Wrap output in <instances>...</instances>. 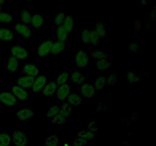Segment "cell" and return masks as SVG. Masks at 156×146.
Here are the masks:
<instances>
[{
  "mask_svg": "<svg viewBox=\"0 0 156 146\" xmlns=\"http://www.w3.org/2000/svg\"><path fill=\"white\" fill-rule=\"evenodd\" d=\"M98 125L96 121L93 120L86 127L79 131L75 135L72 146H85L90 141H92L97 136Z\"/></svg>",
  "mask_w": 156,
  "mask_h": 146,
  "instance_id": "1",
  "label": "cell"
},
{
  "mask_svg": "<svg viewBox=\"0 0 156 146\" xmlns=\"http://www.w3.org/2000/svg\"><path fill=\"white\" fill-rule=\"evenodd\" d=\"M73 107L69 105L66 102H62L60 105V110L59 112L53 117L49 120V123L51 126H61L66 123V120L69 117L73 116Z\"/></svg>",
  "mask_w": 156,
  "mask_h": 146,
  "instance_id": "2",
  "label": "cell"
},
{
  "mask_svg": "<svg viewBox=\"0 0 156 146\" xmlns=\"http://www.w3.org/2000/svg\"><path fill=\"white\" fill-rule=\"evenodd\" d=\"M79 41L83 44H91L94 47H97L101 43V40L93 29L84 28L79 31Z\"/></svg>",
  "mask_w": 156,
  "mask_h": 146,
  "instance_id": "3",
  "label": "cell"
},
{
  "mask_svg": "<svg viewBox=\"0 0 156 146\" xmlns=\"http://www.w3.org/2000/svg\"><path fill=\"white\" fill-rule=\"evenodd\" d=\"M53 39H46L40 41L35 47V54L39 58H44L50 56L52 47L54 43Z\"/></svg>",
  "mask_w": 156,
  "mask_h": 146,
  "instance_id": "4",
  "label": "cell"
},
{
  "mask_svg": "<svg viewBox=\"0 0 156 146\" xmlns=\"http://www.w3.org/2000/svg\"><path fill=\"white\" fill-rule=\"evenodd\" d=\"M14 30L21 38L32 39L34 37V30L30 25L24 24L20 21H15L14 23Z\"/></svg>",
  "mask_w": 156,
  "mask_h": 146,
  "instance_id": "5",
  "label": "cell"
},
{
  "mask_svg": "<svg viewBox=\"0 0 156 146\" xmlns=\"http://www.w3.org/2000/svg\"><path fill=\"white\" fill-rule=\"evenodd\" d=\"M90 56L88 52L83 50H79L74 53V63L77 68H85L88 66Z\"/></svg>",
  "mask_w": 156,
  "mask_h": 146,
  "instance_id": "6",
  "label": "cell"
},
{
  "mask_svg": "<svg viewBox=\"0 0 156 146\" xmlns=\"http://www.w3.org/2000/svg\"><path fill=\"white\" fill-rule=\"evenodd\" d=\"M0 104L6 107H13L19 104V101L11 91H0Z\"/></svg>",
  "mask_w": 156,
  "mask_h": 146,
  "instance_id": "7",
  "label": "cell"
},
{
  "mask_svg": "<svg viewBox=\"0 0 156 146\" xmlns=\"http://www.w3.org/2000/svg\"><path fill=\"white\" fill-rule=\"evenodd\" d=\"M10 52L11 56L16 58L19 61L25 60V59H28L30 56L29 50L24 46H21L20 44H15V45L12 46Z\"/></svg>",
  "mask_w": 156,
  "mask_h": 146,
  "instance_id": "8",
  "label": "cell"
},
{
  "mask_svg": "<svg viewBox=\"0 0 156 146\" xmlns=\"http://www.w3.org/2000/svg\"><path fill=\"white\" fill-rule=\"evenodd\" d=\"M35 112L30 107H22L15 111V118L18 122H26L34 118Z\"/></svg>",
  "mask_w": 156,
  "mask_h": 146,
  "instance_id": "9",
  "label": "cell"
},
{
  "mask_svg": "<svg viewBox=\"0 0 156 146\" xmlns=\"http://www.w3.org/2000/svg\"><path fill=\"white\" fill-rule=\"evenodd\" d=\"M12 142L15 146H28L30 140L24 132L20 130L15 131L11 135Z\"/></svg>",
  "mask_w": 156,
  "mask_h": 146,
  "instance_id": "10",
  "label": "cell"
},
{
  "mask_svg": "<svg viewBox=\"0 0 156 146\" xmlns=\"http://www.w3.org/2000/svg\"><path fill=\"white\" fill-rule=\"evenodd\" d=\"M15 40V32L9 27H0V42L3 43H12Z\"/></svg>",
  "mask_w": 156,
  "mask_h": 146,
  "instance_id": "11",
  "label": "cell"
},
{
  "mask_svg": "<svg viewBox=\"0 0 156 146\" xmlns=\"http://www.w3.org/2000/svg\"><path fill=\"white\" fill-rule=\"evenodd\" d=\"M49 80H50V76L47 73L40 75L37 77L35 78L33 86H32L30 91L32 92H41L43 88L47 85Z\"/></svg>",
  "mask_w": 156,
  "mask_h": 146,
  "instance_id": "12",
  "label": "cell"
},
{
  "mask_svg": "<svg viewBox=\"0 0 156 146\" xmlns=\"http://www.w3.org/2000/svg\"><path fill=\"white\" fill-rule=\"evenodd\" d=\"M11 92L16 97L19 103L20 102L27 101L29 100V97H30V94H29L28 91L18 86L16 84L11 85Z\"/></svg>",
  "mask_w": 156,
  "mask_h": 146,
  "instance_id": "13",
  "label": "cell"
},
{
  "mask_svg": "<svg viewBox=\"0 0 156 146\" xmlns=\"http://www.w3.org/2000/svg\"><path fill=\"white\" fill-rule=\"evenodd\" d=\"M20 72L23 75L30 76V77L36 78L40 75V68L37 64L34 63H26L21 65Z\"/></svg>",
  "mask_w": 156,
  "mask_h": 146,
  "instance_id": "14",
  "label": "cell"
},
{
  "mask_svg": "<svg viewBox=\"0 0 156 146\" xmlns=\"http://www.w3.org/2000/svg\"><path fill=\"white\" fill-rule=\"evenodd\" d=\"M72 92H73V91H72V87L71 85H70V84H64V85H60V86L58 87L54 97H56V99H57L58 100H59V101L64 102L66 101L67 97H69V95Z\"/></svg>",
  "mask_w": 156,
  "mask_h": 146,
  "instance_id": "15",
  "label": "cell"
},
{
  "mask_svg": "<svg viewBox=\"0 0 156 146\" xmlns=\"http://www.w3.org/2000/svg\"><path fill=\"white\" fill-rule=\"evenodd\" d=\"M79 93L82 97H85V98L88 99L94 97L98 93L93 85L86 83V82H85L79 87Z\"/></svg>",
  "mask_w": 156,
  "mask_h": 146,
  "instance_id": "16",
  "label": "cell"
},
{
  "mask_svg": "<svg viewBox=\"0 0 156 146\" xmlns=\"http://www.w3.org/2000/svg\"><path fill=\"white\" fill-rule=\"evenodd\" d=\"M21 64L20 61L16 58L10 56L5 61V71L7 72L15 73L20 71Z\"/></svg>",
  "mask_w": 156,
  "mask_h": 146,
  "instance_id": "17",
  "label": "cell"
},
{
  "mask_svg": "<svg viewBox=\"0 0 156 146\" xmlns=\"http://www.w3.org/2000/svg\"><path fill=\"white\" fill-rule=\"evenodd\" d=\"M87 77H88V75H87L86 73L81 72L79 71H74L69 76V82L72 85L80 86L81 85L85 83V81L87 80Z\"/></svg>",
  "mask_w": 156,
  "mask_h": 146,
  "instance_id": "18",
  "label": "cell"
},
{
  "mask_svg": "<svg viewBox=\"0 0 156 146\" xmlns=\"http://www.w3.org/2000/svg\"><path fill=\"white\" fill-rule=\"evenodd\" d=\"M93 30H94L96 33L98 34V36L100 37V39L103 40L105 39V37L108 35V28H107L106 25L104 24L101 21H94V23H93Z\"/></svg>",
  "mask_w": 156,
  "mask_h": 146,
  "instance_id": "19",
  "label": "cell"
},
{
  "mask_svg": "<svg viewBox=\"0 0 156 146\" xmlns=\"http://www.w3.org/2000/svg\"><path fill=\"white\" fill-rule=\"evenodd\" d=\"M34 79L35 78L34 77H30V76L27 75H21L17 80L16 85L28 91V90L31 89L34 82Z\"/></svg>",
  "mask_w": 156,
  "mask_h": 146,
  "instance_id": "20",
  "label": "cell"
},
{
  "mask_svg": "<svg viewBox=\"0 0 156 146\" xmlns=\"http://www.w3.org/2000/svg\"><path fill=\"white\" fill-rule=\"evenodd\" d=\"M66 103L71 106H79L83 103V97L79 93L72 92L66 100Z\"/></svg>",
  "mask_w": 156,
  "mask_h": 146,
  "instance_id": "21",
  "label": "cell"
},
{
  "mask_svg": "<svg viewBox=\"0 0 156 146\" xmlns=\"http://www.w3.org/2000/svg\"><path fill=\"white\" fill-rule=\"evenodd\" d=\"M67 48L66 42H62V41H55L52 47L51 51H50V56H57L59 55L64 53Z\"/></svg>",
  "mask_w": 156,
  "mask_h": 146,
  "instance_id": "22",
  "label": "cell"
},
{
  "mask_svg": "<svg viewBox=\"0 0 156 146\" xmlns=\"http://www.w3.org/2000/svg\"><path fill=\"white\" fill-rule=\"evenodd\" d=\"M93 86L95 88L97 92H101L105 88H107V78L106 75L103 74H100L94 78Z\"/></svg>",
  "mask_w": 156,
  "mask_h": 146,
  "instance_id": "23",
  "label": "cell"
},
{
  "mask_svg": "<svg viewBox=\"0 0 156 146\" xmlns=\"http://www.w3.org/2000/svg\"><path fill=\"white\" fill-rule=\"evenodd\" d=\"M94 66L96 70L99 72H105L108 71L110 68H112L113 63L111 61L108 59H103V60H97L94 62Z\"/></svg>",
  "mask_w": 156,
  "mask_h": 146,
  "instance_id": "24",
  "label": "cell"
},
{
  "mask_svg": "<svg viewBox=\"0 0 156 146\" xmlns=\"http://www.w3.org/2000/svg\"><path fill=\"white\" fill-rule=\"evenodd\" d=\"M30 25L34 29H41L44 27V17L41 14H34L31 15Z\"/></svg>",
  "mask_w": 156,
  "mask_h": 146,
  "instance_id": "25",
  "label": "cell"
},
{
  "mask_svg": "<svg viewBox=\"0 0 156 146\" xmlns=\"http://www.w3.org/2000/svg\"><path fill=\"white\" fill-rule=\"evenodd\" d=\"M57 88L58 85L56 83V82L55 81H51V82H49L47 85L43 88L41 93L45 97H51V96L55 95Z\"/></svg>",
  "mask_w": 156,
  "mask_h": 146,
  "instance_id": "26",
  "label": "cell"
},
{
  "mask_svg": "<svg viewBox=\"0 0 156 146\" xmlns=\"http://www.w3.org/2000/svg\"><path fill=\"white\" fill-rule=\"evenodd\" d=\"M59 134L56 132H51L44 137V146H59Z\"/></svg>",
  "mask_w": 156,
  "mask_h": 146,
  "instance_id": "27",
  "label": "cell"
},
{
  "mask_svg": "<svg viewBox=\"0 0 156 146\" xmlns=\"http://www.w3.org/2000/svg\"><path fill=\"white\" fill-rule=\"evenodd\" d=\"M55 36L58 41H62V42H66L68 40L69 33L66 30L63 26L61 25L59 27H55Z\"/></svg>",
  "mask_w": 156,
  "mask_h": 146,
  "instance_id": "28",
  "label": "cell"
},
{
  "mask_svg": "<svg viewBox=\"0 0 156 146\" xmlns=\"http://www.w3.org/2000/svg\"><path fill=\"white\" fill-rule=\"evenodd\" d=\"M15 21V15L11 14L10 12H6L5 10L0 12V24H14Z\"/></svg>",
  "mask_w": 156,
  "mask_h": 146,
  "instance_id": "29",
  "label": "cell"
},
{
  "mask_svg": "<svg viewBox=\"0 0 156 146\" xmlns=\"http://www.w3.org/2000/svg\"><path fill=\"white\" fill-rule=\"evenodd\" d=\"M60 110V105L58 103H54L53 105H50L48 107H47L44 111V116L45 117L48 118L49 120L54 117Z\"/></svg>",
  "mask_w": 156,
  "mask_h": 146,
  "instance_id": "30",
  "label": "cell"
},
{
  "mask_svg": "<svg viewBox=\"0 0 156 146\" xmlns=\"http://www.w3.org/2000/svg\"><path fill=\"white\" fill-rule=\"evenodd\" d=\"M90 55L91 57L94 58L97 60H103V59H108L109 55L107 51L104 50H98V49H94L90 52Z\"/></svg>",
  "mask_w": 156,
  "mask_h": 146,
  "instance_id": "31",
  "label": "cell"
},
{
  "mask_svg": "<svg viewBox=\"0 0 156 146\" xmlns=\"http://www.w3.org/2000/svg\"><path fill=\"white\" fill-rule=\"evenodd\" d=\"M69 73L68 70H64L62 72H61L60 74L56 76L55 82L59 87L60 85H64V84L69 83Z\"/></svg>",
  "mask_w": 156,
  "mask_h": 146,
  "instance_id": "32",
  "label": "cell"
},
{
  "mask_svg": "<svg viewBox=\"0 0 156 146\" xmlns=\"http://www.w3.org/2000/svg\"><path fill=\"white\" fill-rule=\"evenodd\" d=\"M64 28L66 29L67 32L69 33H72L73 31V29H74V20H73V17L71 15H66V16L65 20H64V22L62 24Z\"/></svg>",
  "mask_w": 156,
  "mask_h": 146,
  "instance_id": "33",
  "label": "cell"
},
{
  "mask_svg": "<svg viewBox=\"0 0 156 146\" xmlns=\"http://www.w3.org/2000/svg\"><path fill=\"white\" fill-rule=\"evenodd\" d=\"M31 14L27 10L20 11V21L27 25H30V19H31Z\"/></svg>",
  "mask_w": 156,
  "mask_h": 146,
  "instance_id": "34",
  "label": "cell"
},
{
  "mask_svg": "<svg viewBox=\"0 0 156 146\" xmlns=\"http://www.w3.org/2000/svg\"><path fill=\"white\" fill-rule=\"evenodd\" d=\"M12 143V137L8 132L0 133V146H10Z\"/></svg>",
  "mask_w": 156,
  "mask_h": 146,
  "instance_id": "35",
  "label": "cell"
},
{
  "mask_svg": "<svg viewBox=\"0 0 156 146\" xmlns=\"http://www.w3.org/2000/svg\"><path fill=\"white\" fill-rule=\"evenodd\" d=\"M66 15L63 12H59V13H57L56 15H55V18H54L55 27H59V26L62 25V24H63L64 22V20H65L66 18Z\"/></svg>",
  "mask_w": 156,
  "mask_h": 146,
  "instance_id": "36",
  "label": "cell"
},
{
  "mask_svg": "<svg viewBox=\"0 0 156 146\" xmlns=\"http://www.w3.org/2000/svg\"><path fill=\"white\" fill-rule=\"evenodd\" d=\"M107 78V87H113L114 85H117V78L116 75L110 74L106 75Z\"/></svg>",
  "mask_w": 156,
  "mask_h": 146,
  "instance_id": "37",
  "label": "cell"
},
{
  "mask_svg": "<svg viewBox=\"0 0 156 146\" xmlns=\"http://www.w3.org/2000/svg\"><path fill=\"white\" fill-rule=\"evenodd\" d=\"M140 78L139 76H137L133 71H132L131 70H128L127 71V82L128 83L133 84L136 83V82H140Z\"/></svg>",
  "mask_w": 156,
  "mask_h": 146,
  "instance_id": "38",
  "label": "cell"
},
{
  "mask_svg": "<svg viewBox=\"0 0 156 146\" xmlns=\"http://www.w3.org/2000/svg\"><path fill=\"white\" fill-rule=\"evenodd\" d=\"M127 50L128 51L130 52L131 53H136L137 52L140 50V46H139L136 43L133 42L128 45Z\"/></svg>",
  "mask_w": 156,
  "mask_h": 146,
  "instance_id": "39",
  "label": "cell"
},
{
  "mask_svg": "<svg viewBox=\"0 0 156 146\" xmlns=\"http://www.w3.org/2000/svg\"><path fill=\"white\" fill-rule=\"evenodd\" d=\"M141 26H142L141 22H140V21H137L134 23L133 26V28L134 29V30H135L136 32H138V31H140Z\"/></svg>",
  "mask_w": 156,
  "mask_h": 146,
  "instance_id": "40",
  "label": "cell"
},
{
  "mask_svg": "<svg viewBox=\"0 0 156 146\" xmlns=\"http://www.w3.org/2000/svg\"><path fill=\"white\" fill-rule=\"evenodd\" d=\"M5 1L3 0H0V12L5 11Z\"/></svg>",
  "mask_w": 156,
  "mask_h": 146,
  "instance_id": "41",
  "label": "cell"
},
{
  "mask_svg": "<svg viewBox=\"0 0 156 146\" xmlns=\"http://www.w3.org/2000/svg\"><path fill=\"white\" fill-rule=\"evenodd\" d=\"M63 146H72V145H71V144H69L68 143H66V144H64Z\"/></svg>",
  "mask_w": 156,
  "mask_h": 146,
  "instance_id": "42",
  "label": "cell"
},
{
  "mask_svg": "<svg viewBox=\"0 0 156 146\" xmlns=\"http://www.w3.org/2000/svg\"><path fill=\"white\" fill-rule=\"evenodd\" d=\"M0 62H1V56H0Z\"/></svg>",
  "mask_w": 156,
  "mask_h": 146,
  "instance_id": "43",
  "label": "cell"
}]
</instances>
